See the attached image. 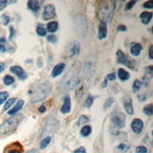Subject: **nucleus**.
<instances>
[{
    "label": "nucleus",
    "mask_w": 153,
    "mask_h": 153,
    "mask_svg": "<svg viewBox=\"0 0 153 153\" xmlns=\"http://www.w3.org/2000/svg\"><path fill=\"white\" fill-rule=\"evenodd\" d=\"M80 66L79 64H75L66 72L61 79L59 83V90L62 93H66L73 90L77 84Z\"/></svg>",
    "instance_id": "obj_1"
},
{
    "label": "nucleus",
    "mask_w": 153,
    "mask_h": 153,
    "mask_svg": "<svg viewBox=\"0 0 153 153\" xmlns=\"http://www.w3.org/2000/svg\"><path fill=\"white\" fill-rule=\"evenodd\" d=\"M53 85L50 81H44L40 83L32 90L28 92L30 95V101L36 104L47 99L52 92Z\"/></svg>",
    "instance_id": "obj_2"
},
{
    "label": "nucleus",
    "mask_w": 153,
    "mask_h": 153,
    "mask_svg": "<svg viewBox=\"0 0 153 153\" xmlns=\"http://www.w3.org/2000/svg\"><path fill=\"white\" fill-rule=\"evenodd\" d=\"M115 10V1L110 0L99 1L96 14L99 22L109 23L113 19Z\"/></svg>",
    "instance_id": "obj_3"
},
{
    "label": "nucleus",
    "mask_w": 153,
    "mask_h": 153,
    "mask_svg": "<svg viewBox=\"0 0 153 153\" xmlns=\"http://www.w3.org/2000/svg\"><path fill=\"white\" fill-rule=\"evenodd\" d=\"M74 28L76 35L80 38L84 39L88 32V23L83 14H77L74 18Z\"/></svg>",
    "instance_id": "obj_4"
},
{
    "label": "nucleus",
    "mask_w": 153,
    "mask_h": 153,
    "mask_svg": "<svg viewBox=\"0 0 153 153\" xmlns=\"http://www.w3.org/2000/svg\"><path fill=\"white\" fill-rule=\"evenodd\" d=\"M22 114H18L8 118L0 126V134L6 135L14 131L19 124L22 120Z\"/></svg>",
    "instance_id": "obj_5"
},
{
    "label": "nucleus",
    "mask_w": 153,
    "mask_h": 153,
    "mask_svg": "<svg viewBox=\"0 0 153 153\" xmlns=\"http://www.w3.org/2000/svg\"><path fill=\"white\" fill-rule=\"evenodd\" d=\"M98 59L93 55H89L85 61L83 66V75L87 80L91 79L94 75L97 67Z\"/></svg>",
    "instance_id": "obj_6"
},
{
    "label": "nucleus",
    "mask_w": 153,
    "mask_h": 153,
    "mask_svg": "<svg viewBox=\"0 0 153 153\" xmlns=\"http://www.w3.org/2000/svg\"><path fill=\"white\" fill-rule=\"evenodd\" d=\"M116 56L117 62L118 64H123L132 70L135 69L136 65H137V62L134 59H130L128 56L124 54L122 50H118L116 53Z\"/></svg>",
    "instance_id": "obj_7"
},
{
    "label": "nucleus",
    "mask_w": 153,
    "mask_h": 153,
    "mask_svg": "<svg viewBox=\"0 0 153 153\" xmlns=\"http://www.w3.org/2000/svg\"><path fill=\"white\" fill-rule=\"evenodd\" d=\"M111 121L114 127L122 129L125 126L126 115L122 112L115 111L111 114Z\"/></svg>",
    "instance_id": "obj_8"
},
{
    "label": "nucleus",
    "mask_w": 153,
    "mask_h": 153,
    "mask_svg": "<svg viewBox=\"0 0 153 153\" xmlns=\"http://www.w3.org/2000/svg\"><path fill=\"white\" fill-rule=\"evenodd\" d=\"M59 127V122L54 117L48 118L42 132V136H45L48 133H53L56 132Z\"/></svg>",
    "instance_id": "obj_9"
},
{
    "label": "nucleus",
    "mask_w": 153,
    "mask_h": 153,
    "mask_svg": "<svg viewBox=\"0 0 153 153\" xmlns=\"http://www.w3.org/2000/svg\"><path fill=\"white\" fill-rule=\"evenodd\" d=\"M81 50V44L79 41L75 40L70 42L67 45L66 48L65 53L67 54V56L72 57L74 56H78Z\"/></svg>",
    "instance_id": "obj_10"
},
{
    "label": "nucleus",
    "mask_w": 153,
    "mask_h": 153,
    "mask_svg": "<svg viewBox=\"0 0 153 153\" xmlns=\"http://www.w3.org/2000/svg\"><path fill=\"white\" fill-rule=\"evenodd\" d=\"M56 16V10L54 5L47 4L44 7L42 13V18L44 20H52L55 18Z\"/></svg>",
    "instance_id": "obj_11"
},
{
    "label": "nucleus",
    "mask_w": 153,
    "mask_h": 153,
    "mask_svg": "<svg viewBox=\"0 0 153 153\" xmlns=\"http://www.w3.org/2000/svg\"><path fill=\"white\" fill-rule=\"evenodd\" d=\"M131 127L132 130L137 134H139L143 130V123L141 119L135 118L133 120Z\"/></svg>",
    "instance_id": "obj_12"
},
{
    "label": "nucleus",
    "mask_w": 153,
    "mask_h": 153,
    "mask_svg": "<svg viewBox=\"0 0 153 153\" xmlns=\"http://www.w3.org/2000/svg\"><path fill=\"white\" fill-rule=\"evenodd\" d=\"M10 71L16 74L18 77L22 80H24L27 78V74L25 71L19 66H13L10 68Z\"/></svg>",
    "instance_id": "obj_13"
},
{
    "label": "nucleus",
    "mask_w": 153,
    "mask_h": 153,
    "mask_svg": "<svg viewBox=\"0 0 153 153\" xmlns=\"http://www.w3.org/2000/svg\"><path fill=\"white\" fill-rule=\"evenodd\" d=\"M71 99L69 96L67 95L64 98V103L61 108V111L63 114H68L71 111Z\"/></svg>",
    "instance_id": "obj_14"
},
{
    "label": "nucleus",
    "mask_w": 153,
    "mask_h": 153,
    "mask_svg": "<svg viewBox=\"0 0 153 153\" xmlns=\"http://www.w3.org/2000/svg\"><path fill=\"white\" fill-rule=\"evenodd\" d=\"M107 24L104 22H100L98 27V38L104 40L107 36Z\"/></svg>",
    "instance_id": "obj_15"
},
{
    "label": "nucleus",
    "mask_w": 153,
    "mask_h": 153,
    "mask_svg": "<svg viewBox=\"0 0 153 153\" xmlns=\"http://www.w3.org/2000/svg\"><path fill=\"white\" fill-rule=\"evenodd\" d=\"M142 46L138 42H133L130 44V53L133 56H138L142 50Z\"/></svg>",
    "instance_id": "obj_16"
},
{
    "label": "nucleus",
    "mask_w": 153,
    "mask_h": 153,
    "mask_svg": "<svg viewBox=\"0 0 153 153\" xmlns=\"http://www.w3.org/2000/svg\"><path fill=\"white\" fill-rule=\"evenodd\" d=\"M22 146L20 143H13L7 147V153H22Z\"/></svg>",
    "instance_id": "obj_17"
},
{
    "label": "nucleus",
    "mask_w": 153,
    "mask_h": 153,
    "mask_svg": "<svg viewBox=\"0 0 153 153\" xmlns=\"http://www.w3.org/2000/svg\"><path fill=\"white\" fill-rule=\"evenodd\" d=\"M66 65L64 63H59L55 66L52 72V77L55 78L56 76L61 75L62 72L64 71Z\"/></svg>",
    "instance_id": "obj_18"
},
{
    "label": "nucleus",
    "mask_w": 153,
    "mask_h": 153,
    "mask_svg": "<svg viewBox=\"0 0 153 153\" xmlns=\"http://www.w3.org/2000/svg\"><path fill=\"white\" fill-rule=\"evenodd\" d=\"M152 12H143L141 13L140 14L139 18L141 19V21L143 25H148L152 19Z\"/></svg>",
    "instance_id": "obj_19"
},
{
    "label": "nucleus",
    "mask_w": 153,
    "mask_h": 153,
    "mask_svg": "<svg viewBox=\"0 0 153 153\" xmlns=\"http://www.w3.org/2000/svg\"><path fill=\"white\" fill-rule=\"evenodd\" d=\"M124 107L126 113L132 115L134 113L132 106V100L130 98H127L124 100Z\"/></svg>",
    "instance_id": "obj_20"
},
{
    "label": "nucleus",
    "mask_w": 153,
    "mask_h": 153,
    "mask_svg": "<svg viewBox=\"0 0 153 153\" xmlns=\"http://www.w3.org/2000/svg\"><path fill=\"white\" fill-rule=\"evenodd\" d=\"M117 74L119 79L122 81H126L130 79V74L129 72L123 68H119L117 71Z\"/></svg>",
    "instance_id": "obj_21"
},
{
    "label": "nucleus",
    "mask_w": 153,
    "mask_h": 153,
    "mask_svg": "<svg viewBox=\"0 0 153 153\" xmlns=\"http://www.w3.org/2000/svg\"><path fill=\"white\" fill-rule=\"evenodd\" d=\"M28 6L31 11L37 12L40 10V3L37 0H30L28 2Z\"/></svg>",
    "instance_id": "obj_22"
},
{
    "label": "nucleus",
    "mask_w": 153,
    "mask_h": 153,
    "mask_svg": "<svg viewBox=\"0 0 153 153\" xmlns=\"http://www.w3.org/2000/svg\"><path fill=\"white\" fill-rule=\"evenodd\" d=\"M24 104L25 102L23 100H19L18 102V103L14 107V108L8 112V114L9 115H14L22 108L23 106L24 105Z\"/></svg>",
    "instance_id": "obj_23"
},
{
    "label": "nucleus",
    "mask_w": 153,
    "mask_h": 153,
    "mask_svg": "<svg viewBox=\"0 0 153 153\" xmlns=\"http://www.w3.org/2000/svg\"><path fill=\"white\" fill-rule=\"evenodd\" d=\"M59 24L56 21H52L47 23V31L50 33H55L58 29Z\"/></svg>",
    "instance_id": "obj_24"
},
{
    "label": "nucleus",
    "mask_w": 153,
    "mask_h": 153,
    "mask_svg": "<svg viewBox=\"0 0 153 153\" xmlns=\"http://www.w3.org/2000/svg\"><path fill=\"white\" fill-rule=\"evenodd\" d=\"M37 33L40 37H44L47 34V30L45 28L44 25L38 23L37 27Z\"/></svg>",
    "instance_id": "obj_25"
},
{
    "label": "nucleus",
    "mask_w": 153,
    "mask_h": 153,
    "mask_svg": "<svg viewBox=\"0 0 153 153\" xmlns=\"http://www.w3.org/2000/svg\"><path fill=\"white\" fill-rule=\"evenodd\" d=\"M92 132L91 127L89 125H86L82 127L81 130V134L84 137H88Z\"/></svg>",
    "instance_id": "obj_26"
},
{
    "label": "nucleus",
    "mask_w": 153,
    "mask_h": 153,
    "mask_svg": "<svg viewBox=\"0 0 153 153\" xmlns=\"http://www.w3.org/2000/svg\"><path fill=\"white\" fill-rule=\"evenodd\" d=\"M142 85V83L140 80L136 79L134 81L133 85H132V89H133V93L138 92L140 90Z\"/></svg>",
    "instance_id": "obj_27"
},
{
    "label": "nucleus",
    "mask_w": 153,
    "mask_h": 153,
    "mask_svg": "<svg viewBox=\"0 0 153 153\" xmlns=\"http://www.w3.org/2000/svg\"><path fill=\"white\" fill-rule=\"evenodd\" d=\"M7 42L5 38L3 37H0V51L5 52L7 50Z\"/></svg>",
    "instance_id": "obj_28"
},
{
    "label": "nucleus",
    "mask_w": 153,
    "mask_h": 153,
    "mask_svg": "<svg viewBox=\"0 0 153 153\" xmlns=\"http://www.w3.org/2000/svg\"><path fill=\"white\" fill-rule=\"evenodd\" d=\"M143 112L148 116H152L153 114L152 111V104H148L143 109Z\"/></svg>",
    "instance_id": "obj_29"
},
{
    "label": "nucleus",
    "mask_w": 153,
    "mask_h": 153,
    "mask_svg": "<svg viewBox=\"0 0 153 153\" xmlns=\"http://www.w3.org/2000/svg\"><path fill=\"white\" fill-rule=\"evenodd\" d=\"M4 83L7 86H8V85L12 84L13 83H14V79L13 77L12 76L10 75H6L4 76V77L3 79Z\"/></svg>",
    "instance_id": "obj_30"
},
{
    "label": "nucleus",
    "mask_w": 153,
    "mask_h": 153,
    "mask_svg": "<svg viewBox=\"0 0 153 153\" xmlns=\"http://www.w3.org/2000/svg\"><path fill=\"white\" fill-rule=\"evenodd\" d=\"M95 98L91 96V95H89L86 99V100H85L84 102V107H86V108H90L93 103V100H94Z\"/></svg>",
    "instance_id": "obj_31"
},
{
    "label": "nucleus",
    "mask_w": 153,
    "mask_h": 153,
    "mask_svg": "<svg viewBox=\"0 0 153 153\" xmlns=\"http://www.w3.org/2000/svg\"><path fill=\"white\" fill-rule=\"evenodd\" d=\"M51 142V137H47L43 140H42L40 143V148L45 149Z\"/></svg>",
    "instance_id": "obj_32"
},
{
    "label": "nucleus",
    "mask_w": 153,
    "mask_h": 153,
    "mask_svg": "<svg viewBox=\"0 0 153 153\" xmlns=\"http://www.w3.org/2000/svg\"><path fill=\"white\" fill-rule=\"evenodd\" d=\"M114 103V99L112 97H109L105 100L104 104V108L107 109L111 107Z\"/></svg>",
    "instance_id": "obj_33"
},
{
    "label": "nucleus",
    "mask_w": 153,
    "mask_h": 153,
    "mask_svg": "<svg viewBox=\"0 0 153 153\" xmlns=\"http://www.w3.org/2000/svg\"><path fill=\"white\" fill-rule=\"evenodd\" d=\"M88 122H89V118L86 115H82L79 118L78 124H79V126L83 125V124H86L87 123H88Z\"/></svg>",
    "instance_id": "obj_34"
},
{
    "label": "nucleus",
    "mask_w": 153,
    "mask_h": 153,
    "mask_svg": "<svg viewBox=\"0 0 153 153\" xmlns=\"http://www.w3.org/2000/svg\"><path fill=\"white\" fill-rule=\"evenodd\" d=\"M8 97V93L7 92H0V105L2 104Z\"/></svg>",
    "instance_id": "obj_35"
},
{
    "label": "nucleus",
    "mask_w": 153,
    "mask_h": 153,
    "mask_svg": "<svg viewBox=\"0 0 153 153\" xmlns=\"http://www.w3.org/2000/svg\"><path fill=\"white\" fill-rule=\"evenodd\" d=\"M15 101H16L15 98H12V99H10L8 100H7V102L5 103L4 107V111H6V110H7L8 109H9V108L15 102Z\"/></svg>",
    "instance_id": "obj_36"
},
{
    "label": "nucleus",
    "mask_w": 153,
    "mask_h": 153,
    "mask_svg": "<svg viewBox=\"0 0 153 153\" xmlns=\"http://www.w3.org/2000/svg\"><path fill=\"white\" fill-rule=\"evenodd\" d=\"M136 3H137V1H129L126 5L125 10L126 11L130 10L132 8L135 6Z\"/></svg>",
    "instance_id": "obj_37"
},
{
    "label": "nucleus",
    "mask_w": 153,
    "mask_h": 153,
    "mask_svg": "<svg viewBox=\"0 0 153 153\" xmlns=\"http://www.w3.org/2000/svg\"><path fill=\"white\" fill-rule=\"evenodd\" d=\"M47 41L51 42V43L55 44L57 41V37L55 35L50 34L47 37Z\"/></svg>",
    "instance_id": "obj_38"
},
{
    "label": "nucleus",
    "mask_w": 153,
    "mask_h": 153,
    "mask_svg": "<svg viewBox=\"0 0 153 153\" xmlns=\"http://www.w3.org/2000/svg\"><path fill=\"white\" fill-rule=\"evenodd\" d=\"M143 7L145 8H147V9H152L153 8V1L152 0L146 1L143 4Z\"/></svg>",
    "instance_id": "obj_39"
},
{
    "label": "nucleus",
    "mask_w": 153,
    "mask_h": 153,
    "mask_svg": "<svg viewBox=\"0 0 153 153\" xmlns=\"http://www.w3.org/2000/svg\"><path fill=\"white\" fill-rule=\"evenodd\" d=\"M136 152L137 153H147V148L144 146H139L136 148Z\"/></svg>",
    "instance_id": "obj_40"
},
{
    "label": "nucleus",
    "mask_w": 153,
    "mask_h": 153,
    "mask_svg": "<svg viewBox=\"0 0 153 153\" xmlns=\"http://www.w3.org/2000/svg\"><path fill=\"white\" fill-rule=\"evenodd\" d=\"M106 79L109 80V81H114L116 79V75H115V72H112V73H109L108 74L107 76H106Z\"/></svg>",
    "instance_id": "obj_41"
},
{
    "label": "nucleus",
    "mask_w": 153,
    "mask_h": 153,
    "mask_svg": "<svg viewBox=\"0 0 153 153\" xmlns=\"http://www.w3.org/2000/svg\"><path fill=\"white\" fill-rule=\"evenodd\" d=\"M1 18H2L3 23V24L4 25H7L8 23H9V22H10V18H9V17H8V16H7L5 14H4L2 15Z\"/></svg>",
    "instance_id": "obj_42"
},
{
    "label": "nucleus",
    "mask_w": 153,
    "mask_h": 153,
    "mask_svg": "<svg viewBox=\"0 0 153 153\" xmlns=\"http://www.w3.org/2000/svg\"><path fill=\"white\" fill-rule=\"evenodd\" d=\"M137 98H138V100L139 102H143L146 101L147 97V95L145 94H144V95H138L137 96Z\"/></svg>",
    "instance_id": "obj_43"
},
{
    "label": "nucleus",
    "mask_w": 153,
    "mask_h": 153,
    "mask_svg": "<svg viewBox=\"0 0 153 153\" xmlns=\"http://www.w3.org/2000/svg\"><path fill=\"white\" fill-rule=\"evenodd\" d=\"M146 72L148 75H150L151 77H152V72H153V68H152V66H148L146 68Z\"/></svg>",
    "instance_id": "obj_44"
},
{
    "label": "nucleus",
    "mask_w": 153,
    "mask_h": 153,
    "mask_svg": "<svg viewBox=\"0 0 153 153\" xmlns=\"http://www.w3.org/2000/svg\"><path fill=\"white\" fill-rule=\"evenodd\" d=\"M127 30V27L124 25H119L117 27V31H126Z\"/></svg>",
    "instance_id": "obj_45"
},
{
    "label": "nucleus",
    "mask_w": 153,
    "mask_h": 153,
    "mask_svg": "<svg viewBox=\"0 0 153 153\" xmlns=\"http://www.w3.org/2000/svg\"><path fill=\"white\" fill-rule=\"evenodd\" d=\"M7 1H0V11H2L6 7Z\"/></svg>",
    "instance_id": "obj_46"
},
{
    "label": "nucleus",
    "mask_w": 153,
    "mask_h": 153,
    "mask_svg": "<svg viewBox=\"0 0 153 153\" xmlns=\"http://www.w3.org/2000/svg\"><path fill=\"white\" fill-rule=\"evenodd\" d=\"M117 148L118 150H122V151H124L126 148L129 149V148L127 147V146L126 145H125V144H124V143H121V144H120V145H118V147H117Z\"/></svg>",
    "instance_id": "obj_47"
},
{
    "label": "nucleus",
    "mask_w": 153,
    "mask_h": 153,
    "mask_svg": "<svg viewBox=\"0 0 153 153\" xmlns=\"http://www.w3.org/2000/svg\"><path fill=\"white\" fill-rule=\"evenodd\" d=\"M74 153H86V151L84 147H80L77 150H76Z\"/></svg>",
    "instance_id": "obj_48"
},
{
    "label": "nucleus",
    "mask_w": 153,
    "mask_h": 153,
    "mask_svg": "<svg viewBox=\"0 0 153 153\" xmlns=\"http://www.w3.org/2000/svg\"><path fill=\"white\" fill-rule=\"evenodd\" d=\"M38 111L41 113H44L46 111V107L44 105H41L38 108Z\"/></svg>",
    "instance_id": "obj_49"
},
{
    "label": "nucleus",
    "mask_w": 153,
    "mask_h": 153,
    "mask_svg": "<svg viewBox=\"0 0 153 153\" xmlns=\"http://www.w3.org/2000/svg\"><path fill=\"white\" fill-rule=\"evenodd\" d=\"M10 37L9 38L10 39H12V38L13 37V36H14V33H15V31H14V29L13 28V27L12 26H11L10 27Z\"/></svg>",
    "instance_id": "obj_50"
},
{
    "label": "nucleus",
    "mask_w": 153,
    "mask_h": 153,
    "mask_svg": "<svg viewBox=\"0 0 153 153\" xmlns=\"http://www.w3.org/2000/svg\"><path fill=\"white\" fill-rule=\"evenodd\" d=\"M152 45H151L150 47V49H149V53H148V56H149V57L151 59H153V56H152Z\"/></svg>",
    "instance_id": "obj_51"
},
{
    "label": "nucleus",
    "mask_w": 153,
    "mask_h": 153,
    "mask_svg": "<svg viewBox=\"0 0 153 153\" xmlns=\"http://www.w3.org/2000/svg\"><path fill=\"white\" fill-rule=\"evenodd\" d=\"M5 68V65L3 62H0V73L3 72Z\"/></svg>",
    "instance_id": "obj_52"
},
{
    "label": "nucleus",
    "mask_w": 153,
    "mask_h": 153,
    "mask_svg": "<svg viewBox=\"0 0 153 153\" xmlns=\"http://www.w3.org/2000/svg\"><path fill=\"white\" fill-rule=\"evenodd\" d=\"M107 84H108V80L105 78L104 81H103L102 84V86L103 88H105L107 87Z\"/></svg>",
    "instance_id": "obj_53"
},
{
    "label": "nucleus",
    "mask_w": 153,
    "mask_h": 153,
    "mask_svg": "<svg viewBox=\"0 0 153 153\" xmlns=\"http://www.w3.org/2000/svg\"><path fill=\"white\" fill-rule=\"evenodd\" d=\"M27 153H40V152L37 150L33 149V150H31L28 151Z\"/></svg>",
    "instance_id": "obj_54"
}]
</instances>
